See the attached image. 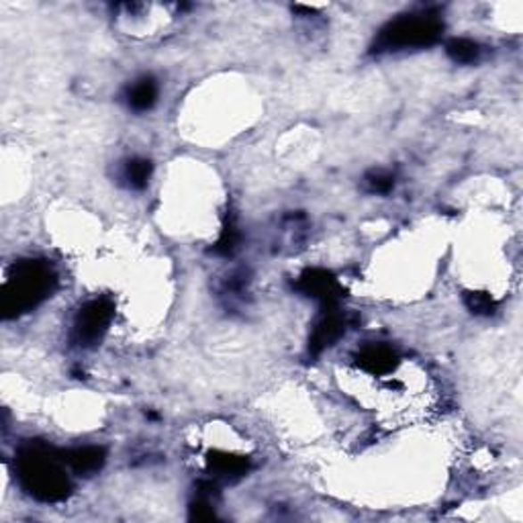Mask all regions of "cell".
Returning <instances> with one entry per match:
<instances>
[{
    "label": "cell",
    "mask_w": 523,
    "mask_h": 523,
    "mask_svg": "<svg viewBox=\"0 0 523 523\" xmlns=\"http://www.w3.org/2000/svg\"><path fill=\"white\" fill-rule=\"evenodd\" d=\"M61 452L44 442H27L15 456V472L27 494L41 503H58L72 493V480L66 472Z\"/></svg>",
    "instance_id": "6da1fadb"
},
{
    "label": "cell",
    "mask_w": 523,
    "mask_h": 523,
    "mask_svg": "<svg viewBox=\"0 0 523 523\" xmlns=\"http://www.w3.org/2000/svg\"><path fill=\"white\" fill-rule=\"evenodd\" d=\"M58 287V274L45 260H19L4 278L0 309L4 319H15L39 306Z\"/></svg>",
    "instance_id": "7a4b0ae2"
},
{
    "label": "cell",
    "mask_w": 523,
    "mask_h": 523,
    "mask_svg": "<svg viewBox=\"0 0 523 523\" xmlns=\"http://www.w3.org/2000/svg\"><path fill=\"white\" fill-rule=\"evenodd\" d=\"M444 23L431 12L403 15L390 20L376 35L374 52H403L434 45L442 37Z\"/></svg>",
    "instance_id": "3957f363"
},
{
    "label": "cell",
    "mask_w": 523,
    "mask_h": 523,
    "mask_svg": "<svg viewBox=\"0 0 523 523\" xmlns=\"http://www.w3.org/2000/svg\"><path fill=\"white\" fill-rule=\"evenodd\" d=\"M115 317V303L107 297L93 298L80 306L72 325V344L78 347H96L107 336L110 321Z\"/></svg>",
    "instance_id": "277c9868"
},
{
    "label": "cell",
    "mask_w": 523,
    "mask_h": 523,
    "mask_svg": "<svg viewBox=\"0 0 523 523\" xmlns=\"http://www.w3.org/2000/svg\"><path fill=\"white\" fill-rule=\"evenodd\" d=\"M295 289L305 297L315 298L325 309H336L341 297H344V287H341L338 278L323 268L305 270L298 276Z\"/></svg>",
    "instance_id": "5b68a950"
},
{
    "label": "cell",
    "mask_w": 523,
    "mask_h": 523,
    "mask_svg": "<svg viewBox=\"0 0 523 523\" xmlns=\"http://www.w3.org/2000/svg\"><path fill=\"white\" fill-rule=\"evenodd\" d=\"M347 330V321L344 317V313H339V309H325L323 315L319 317V321L313 325L311 338H309V354L311 355H319L323 354L327 347H331L336 341L344 336Z\"/></svg>",
    "instance_id": "8992f818"
},
{
    "label": "cell",
    "mask_w": 523,
    "mask_h": 523,
    "mask_svg": "<svg viewBox=\"0 0 523 523\" xmlns=\"http://www.w3.org/2000/svg\"><path fill=\"white\" fill-rule=\"evenodd\" d=\"M355 364H358L362 371L374 376H382L393 372L396 364H399V358L393 347L382 346V344H372L364 346L355 355Z\"/></svg>",
    "instance_id": "52a82bcc"
},
{
    "label": "cell",
    "mask_w": 523,
    "mask_h": 523,
    "mask_svg": "<svg viewBox=\"0 0 523 523\" xmlns=\"http://www.w3.org/2000/svg\"><path fill=\"white\" fill-rule=\"evenodd\" d=\"M61 458L69 470L80 477H93L101 472L104 462H107V452L99 445H85V448H74L61 452Z\"/></svg>",
    "instance_id": "ba28073f"
},
{
    "label": "cell",
    "mask_w": 523,
    "mask_h": 523,
    "mask_svg": "<svg viewBox=\"0 0 523 523\" xmlns=\"http://www.w3.org/2000/svg\"><path fill=\"white\" fill-rule=\"evenodd\" d=\"M207 462H208V470L223 480H237L246 477L249 466H252L249 464V458L227 454V452H213V454H208Z\"/></svg>",
    "instance_id": "9c48e42d"
},
{
    "label": "cell",
    "mask_w": 523,
    "mask_h": 523,
    "mask_svg": "<svg viewBox=\"0 0 523 523\" xmlns=\"http://www.w3.org/2000/svg\"><path fill=\"white\" fill-rule=\"evenodd\" d=\"M158 101V82L151 76H142L135 85H131L127 90V104L129 109L143 113L150 110Z\"/></svg>",
    "instance_id": "30bf717a"
},
{
    "label": "cell",
    "mask_w": 523,
    "mask_h": 523,
    "mask_svg": "<svg viewBox=\"0 0 523 523\" xmlns=\"http://www.w3.org/2000/svg\"><path fill=\"white\" fill-rule=\"evenodd\" d=\"M151 170H153V166H151L150 159H145V158L127 159V162H125V166H123L125 184H127L129 188H134V191H143L151 178Z\"/></svg>",
    "instance_id": "8fae6325"
},
{
    "label": "cell",
    "mask_w": 523,
    "mask_h": 523,
    "mask_svg": "<svg viewBox=\"0 0 523 523\" xmlns=\"http://www.w3.org/2000/svg\"><path fill=\"white\" fill-rule=\"evenodd\" d=\"M445 53H448L450 60L456 61V64H474V61L480 58V47L477 41L456 37L448 41Z\"/></svg>",
    "instance_id": "7c38bea8"
},
{
    "label": "cell",
    "mask_w": 523,
    "mask_h": 523,
    "mask_svg": "<svg viewBox=\"0 0 523 523\" xmlns=\"http://www.w3.org/2000/svg\"><path fill=\"white\" fill-rule=\"evenodd\" d=\"M240 229L235 225L233 217H227L225 225H223V232L219 235L217 243L213 246V252L217 256H233L237 246H240Z\"/></svg>",
    "instance_id": "4fadbf2b"
},
{
    "label": "cell",
    "mask_w": 523,
    "mask_h": 523,
    "mask_svg": "<svg viewBox=\"0 0 523 523\" xmlns=\"http://www.w3.org/2000/svg\"><path fill=\"white\" fill-rule=\"evenodd\" d=\"M364 186L368 192L372 194H387L393 191L395 186V176L385 170H372L364 176Z\"/></svg>",
    "instance_id": "5bb4252c"
},
{
    "label": "cell",
    "mask_w": 523,
    "mask_h": 523,
    "mask_svg": "<svg viewBox=\"0 0 523 523\" xmlns=\"http://www.w3.org/2000/svg\"><path fill=\"white\" fill-rule=\"evenodd\" d=\"M464 303L474 315H493L494 313V301L486 292H466Z\"/></svg>",
    "instance_id": "9a60e30c"
},
{
    "label": "cell",
    "mask_w": 523,
    "mask_h": 523,
    "mask_svg": "<svg viewBox=\"0 0 523 523\" xmlns=\"http://www.w3.org/2000/svg\"><path fill=\"white\" fill-rule=\"evenodd\" d=\"M215 518H217V515H215V507L211 503V497L197 494V501H192V505H191V519L211 521Z\"/></svg>",
    "instance_id": "2e32d148"
}]
</instances>
